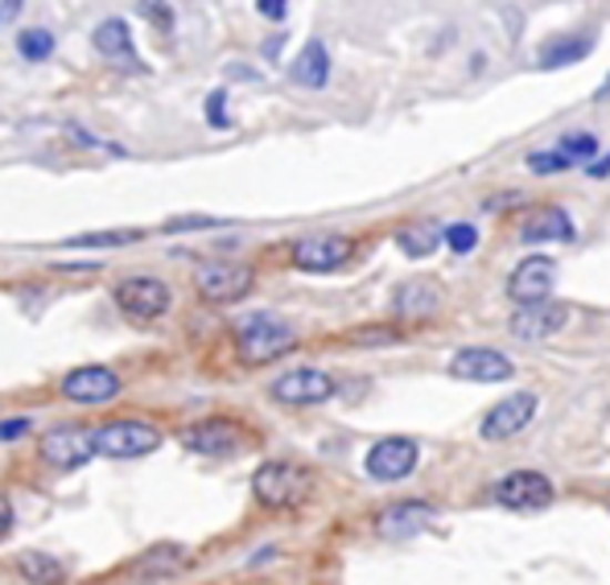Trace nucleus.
Masks as SVG:
<instances>
[{
	"instance_id": "11",
	"label": "nucleus",
	"mask_w": 610,
	"mask_h": 585,
	"mask_svg": "<svg viewBox=\"0 0 610 585\" xmlns=\"http://www.w3.org/2000/svg\"><path fill=\"white\" fill-rule=\"evenodd\" d=\"M537 392H511L508 400H499L487 417H482L479 433L487 441H508L516 438V433H523L528 424H532V417H537Z\"/></svg>"
},
{
	"instance_id": "7",
	"label": "nucleus",
	"mask_w": 610,
	"mask_h": 585,
	"mask_svg": "<svg viewBox=\"0 0 610 585\" xmlns=\"http://www.w3.org/2000/svg\"><path fill=\"white\" fill-rule=\"evenodd\" d=\"M116 306L129 314L132 322H153L165 309L174 306V297L157 277H129L116 285Z\"/></svg>"
},
{
	"instance_id": "5",
	"label": "nucleus",
	"mask_w": 610,
	"mask_h": 585,
	"mask_svg": "<svg viewBox=\"0 0 610 585\" xmlns=\"http://www.w3.org/2000/svg\"><path fill=\"white\" fill-rule=\"evenodd\" d=\"M161 445V433L149 421H108L95 429V454L145 458Z\"/></svg>"
},
{
	"instance_id": "15",
	"label": "nucleus",
	"mask_w": 610,
	"mask_h": 585,
	"mask_svg": "<svg viewBox=\"0 0 610 585\" xmlns=\"http://www.w3.org/2000/svg\"><path fill=\"white\" fill-rule=\"evenodd\" d=\"M182 441L203 458H227L244 445V429L235 421H227V417H211V421L190 424L186 433H182Z\"/></svg>"
},
{
	"instance_id": "25",
	"label": "nucleus",
	"mask_w": 610,
	"mask_h": 585,
	"mask_svg": "<svg viewBox=\"0 0 610 585\" xmlns=\"http://www.w3.org/2000/svg\"><path fill=\"white\" fill-rule=\"evenodd\" d=\"M145 232L141 227H120V232H91V235H71L62 239L67 248H129V244H141Z\"/></svg>"
},
{
	"instance_id": "38",
	"label": "nucleus",
	"mask_w": 610,
	"mask_h": 585,
	"mask_svg": "<svg viewBox=\"0 0 610 585\" xmlns=\"http://www.w3.org/2000/svg\"><path fill=\"white\" fill-rule=\"evenodd\" d=\"M586 174L590 177H610V157H602V162H586Z\"/></svg>"
},
{
	"instance_id": "4",
	"label": "nucleus",
	"mask_w": 610,
	"mask_h": 585,
	"mask_svg": "<svg viewBox=\"0 0 610 585\" xmlns=\"http://www.w3.org/2000/svg\"><path fill=\"white\" fill-rule=\"evenodd\" d=\"M38 458L54 470H79L95 458V429L83 424H59L38 441Z\"/></svg>"
},
{
	"instance_id": "36",
	"label": "nucleus",
	"mask_w": 610,
	"mask_h": 585,
	"mask_svg": "<svg viewBox=\"0 0 610 585\" xmlns=\"http://www.w3.org/2000/svg\"><path fill=\"white\" fill-rule=\"evenodd\" d=\"M186 227H218V219H206V215H199V219H194V215H190V219H174V223H170V232H186Z\"/></svg>"
},
{
	"instance_id": "14",
	"label": "nucleus",
	"mask_w": 610,
	"mask_h": 585,
	"mask_svg": "<svg viewBox=\"0 0 610 585\" xmlns=\"http://www.w3.org/2000/svg\"><path fill=\"white\" fill-rule=\"evenodd\" d=\"M62 396L74 400V404H108L120 396V376L112 367H74L71 376L62 380Z\"/></svg>"
},
{
	"instance_id": "27",
	"label": "nucleus",
	"mask_w": 610,
	"mask_h": 585,
	"mask_svg": "<svg viewBox=\"0 0 610 585\" xmlns=\"http://www.w3.org/2000/svg\"><path fill=\"white\" fill-rule=\"evenodd\" d=\"M17 565H21V577H30V582H59L62 577L59 561H50V556L42 553H21Z\"/></svg>"
},
{
	"instance_id": "30",
	"label": "nucleus",
	"mask_w": 610,
	"mask_h": 585,
	"mask_svg": "<svg viewBox=\"0 0 610 585\" xmlns=\"http://www.w3.org/2000/svg\"><path fill=\"white\" fill-rule=\"evenodd\" d=\"M569 165H573V162H569L561 148H557V153H528V170H532V174H545V177H549V174H566Z\"/></svg>"
},
{
	"instance_id": "19",
	"label": "nucleus",
	"mask_w": 610,
	"mask_h": 585,
	"mask_svg": "<svg viewBox=\"0 0 610 585\" xmlns=\"http://www.w3.org/2000/svg\"><path fill=\"white\" fill-rule=\"evenodd\" d=\"M289 79L297 83V88H309V91H322L326 83H331V50H326V42H305L302 54L293 59L289 66Z\"/></svg>"
},
{
	"instance_id": "26",
	"label": "nucleus",
	"mask_w": 610,
	"mask_h": 585,
	"mask_svg": "<svg viewBox=\"0 0 610 585\" xmlns=\"http://www.w3.org/2000/svg\"><path fill=\"white\" fill-rule=\"evenodd\" d=\"M54 33L50 30H26L21 38H17V54L26 62H45L50 54H54Z\"/></svg>"
},
{
	"instance_id": "35",
	"label": "nucleus",
	"mask_w": 610,
	"mask_h": 585,
	"mask_svg": "<svg viewBox=\"0 0 610 585\" xmlns=\"http://www.w3.org/2000/svg\"><path fill=\"white\" fill-rule=\"evenodd\" d=\"M256 9H261V17H268V21H281L285 9H289V0H256Z\"/></svg>"
},
{
	"instance_id": "40",
	"label": "nucleus",
	"mask_w": 610,
	"mask_h": 585,
	"mask_svg": "<svg viewBox=\"0 0 610 585\" xmlns=\"http://www.w3.org/2000/svg\"><path fill=\"white\" fill-rule=\"evenodd\" d=\"M594 100H610V74H607V83H602V88L594 91Z\"/></svg>"
},
{
	"instance_id": "37",
	"label": "nucleus",
	"mask_w": 610,
	"mask_h": 585,
	"mask_svg": "<svg viewBox=\"0 0 610 585\" xmlns=\"http://www.w3.org/2000/svg\"><path fill=\"white\" fill-rule=\"evenodd\" d=\"M13 527V503H9V495H0V536Z\"/></svg>"
},
{
	"instance_id": "29",
	"label": "nucleus",
	"mask_w": 610,
	"mask_h": 585,
	"mask_svg": "<svg viewBox=\"0 0 610 585\" xmlns=\"http://www.w3.org/2000/svg\"><path fill=\"white\" fill-rule=\"evenodd\" d=\"M441 239H446V248H450V252L466 256V252H475V244H479V232H475L470 223H454V227H446V232H441Z\"/></svg>"
},
{
	"instance_id": "16",
	"label": "nucleus",
	"mask_w": 610,
	"mask_h": 585,
	"mask_svg": "<svg viewBox=\"0 0 610 585\" xmlns=\"http://www.w3.org/2000/svg\"><path fill=\"white\" fill-rule=\"evenodd\" d=\"M552 285H557V260H549V256H523L508 280V292L516 306H528V301H545L552 292Z\"/></svg>"
},
{
	"instance_id": "31",
	"label": "nucleus",
	"mask_w": 610,
	"mask_h": 585,
	"mask_svg": "<svg viewBox=\"0 0 610 585\" xmlns=\"http://www.w3.org/2000/svg\"><path fill=\"white\" fill-rule=\"evenodd\" d=\"M223 103H227V91H211V95H206V124H211V129H227V124H232L227 112H223Z\"/></svg>"
},
{
	"instance_id": "10",
	"label": "nucleus",
	"mask_w": 610,
	"mask_h": 585,
	"mask_svg": "<svg viewBox=\"0 0 610 585\" xmlns=\"http://www.w3.org/2000/svg\"><path fill=\"white\" fill-rule=\"evenodd\" d=\"M355 256V244L347 235H302L293 244V264L302 273H335Z\"/></svg>"
},
{
	"instance_id": "39",
	"label": "nucleus",
	"mask_w": 610,
	"mask_h": 585,
	"mask_svg": "<svg viewBox=\"0 0 610 585\" xmlns=\"http://www.w3.org/2000/svg\"><path fill=\"white\" fill-rule=\"evenodd\" d=\"M21 13V0H0V21H13Z\"/></svg>"
},
{
	"instance_id": "34",
	"label": "nucleus",
	"mask_w": 610,
	"mask_h": 585,
	"mask_svg": "<svg viewBox=\"0 0 610 585\" xmlns=\"http://www.w3.org/2000/svg\"><path fill=\"white\" fill-rule=\"evenodd\" d=\"M145 13L153 17L157 25H165V30L174 25V13H170V4H157V0H145Z\"/></svg>"
},
{
	"instance_id": "32",
	"label": "nucleus",
	"mask_w": 610,
	"mask_h": 585,
	"mask_svg": "<svg viewBox=\"0 0 610 585\" xmlns=\"http://www.w3.org/2000/svg\"><path fill=\"white\" fill-rule=\"evenodd\" d=\"M350 342H359V347H388V342H396V330H388V326H379V330H359V335L350 338Z\"/></svg>"
},
{
	"instance_id": "22",
	"label": "nucleus",
	"mask_w": 610,
	"mask_h": 585,
	"mask_svg": "<svg viewBox=\"0 0 610 585\" xmlns=\"http://www.w3.org/2000/svg\"><path fill=\"white\" fill-rule=\"evenodd\" d=\"M186 569V548H177V544H157V548H149L141 561H136V577H174V573Z\"/></svg>"
},
{
	"instance_id": "6",
	"label": "nucleus",
	"mask_w": 610,
	"mask_h": 585,
	"mask_svg": "<svg viewBox=\"0 0 610 585\" xmlns=\"http://www.w3.org/2000/svg\"><path fill=\"white\" fill-rule=\"evenodd\" d=\"M331 396H335V380L318 367H293L273 380V400L289 404V409H309V404H322Z\"/></svg>"
},
{
	"instance_id": "21",
	"label": "nucleus",
	"mask_w": 610,
	"mask_h": 585,
	"mask_svg": "<svg viewBox=\"0 0 610 585\" xmlns=\"http://www.w3.org/2000/svg\"><path fill=\"white\" fill-rule=\"evenodd\" d=\"M594 33H581V38H552L540 50V71H557V66H573V62H586L594 54Z\"/></svg>"
},
{
	"instance_id": "24",
	"label": "nucleus",
	"mask_w": 610,
	"mask_h": 585,
	"mask_svg": "<svg viewBox=\"0 0 610 585\" xmlns=\"http://www.w3.org/2000/svg\"><path fill=\"white\" fill-rule=\"evenodd\" d=\"M437 244H441V232H437V227H429V223L405 227V232L396 235V248L405 252L408 260H425V256H434Z\"/></svg>"
},
{
	"instance_id": "23",
	"label": "nucleus",
	"mask_w": 610,
	"mask_h": 585,
	"mask_svg": "<svg viewBox=\"0 0 610 585\" xmlns=\"http://www.w3.org/2000/svg\"><path fill=\"white\" fill-rule=\"evenodd\" d=\"M91 42H95V50H100L103 59H132V30L129 21H120V17H112V21H103L100 30L91 33Z\"/></svg>"
},
{
	"instance_id": "9",
	"label": "nucleus",
	"mask_w": 610,
	"mask_h": 585,
	"mask_svg": "<svg viewBox=\"0 0 610 585\" xmlns=\"http://www.w3.org/2000/svg\"><path fill=\"white\" fill-rule=\"evenodd\" d=\"M417 458H421V450H417L413 438H384L367 450L364 466L376 483H400V479H408L417 470Z\"/></svg>"
},
{
	"instance_id": "17",
	"label": "nucleus",
	"mask_w": 610,
	"mask_h": 585,
	"mask_svg": "<svg viewBox=\"0 0 610 585\" xmlns=\"http://www.w3.org/2000/svg\"><path fill=\"white\" fill-rule=\"evenodd\" d=\"M437 512L421 499H405V503H393V507H384L376 520L379 536H393V541H405V536H417L425 527L434 524Z\"/></svg>"
},
{
	"instance_id": "8",
	"label": "nucleus",
	"mask_w": 610,
	"mask_h": 585,
	"mask_svg": "<svg viewBox=\"0 0 610 585\" xmlns=\"http://www.w3.org/2000/svg\"><path fill=\"white\" fill-rule=\"evenodd\" d=\"M495 503L511 512H540L552 503V483L537 470H511L508 479L495 483Z\"/></svg>"
},
{
	"instance_id": "20",
	"label": "nucleus",
	"mask_w": 610,
	"mask_h": 585,
	"mask_svg": "<svg viewBox=\"0 0 610 585\" xmlns=\"http://www.w3.org/2000/svg\"><path fill=\"white\" fill-rule=\"evenodd\" d=\"M393 306L400 318H434L437 306H441V289L434 280H408V285L396 289Z\"/></svg>"
},
{
	"instance_id": "28",
	"label": "nucleus",
	"mask_w": 610,
	"mask_h": 585,
	"mask_svg": "<svg viewBox=\"0 0 610 585\" xmlns=\"http://www.w3.org/2000/svg\"><path fill=\"white\" fill-rule=\"evenodd\" d=\"M557 148H561V153H566L569 162H594L598 157V141L594 136H590V132H569V136H561V141H557Z\"/></svg>"
},
{
	"instance_id": "13",
	"label": "nucleus",
	"mask_w": 610,
	"mask_h": 585,
	"mask_svg": "<svg viewBox=\"0 0 610 585\" xmlns=\"http://www.w3.org/2000/svg\"><path fill=\"white\" fill-rule=\"evenodd\" d=\"M569 322V309L561 306V301H528V306H520L516 314H511V335L520 338V342H545V338H552L561 326Z\"/></svg>"
},
{
	"instance_id": "1",
	"label": "nucleus",
	"mask_w": 610,
	"mask_h": 585,
	"mask_svg": "<svg viewBox=\"0 0 610 585\" xmlns=\"http://www.w3.org/2000/svg\"><path fill=\"white\" fill-rule=\"evenodd\" d=\"M297 347V330L289 322H281L276 314H252L235 326V355L247 367L276 363L281 355H289Z\"/></svg>"
},
{
	"instance_id": "18",
	"label": "nucleus",
	"mask_w": 610,
	"mask_h": 585,
	"mask_svg": "<svg viewBox=\"0 0 610 585\" xmlns=\"http://www.w3.org/2000/svg\"><path fill=\"white\" fill-rule=\"evenodd\" d=\"M523 244H569L573 239V219L566 206H540L537 215H528L520 227Z\"/></svg>"
},
{
	"instance_id": "2",
	"label": "nucleus",
	"mask_w": 610,
	"mask_h": 585,
	"mask_svg": "<svg viewBox=\"0 0 610 585\" xmlns=\"http://www.w3.org/2000/svg\"><path fill=\"white\" fill-rule=\"evenodd\" d=\"M314 491V474L297 462H264L256 474H252V495L261 499L264 507H302L305 499Z\"/></svg>"
},
{
	"instance_id": "12",
	"label": "nucleus",
	"mask_w": 610,
	"mask_h": 585,
	"mask_svg": "<svg viewBox=\"0 0 610 585\" xmlns=\"http://www.w3.org/2000/svg\"><path fill=\"white\" fill-rule=\"evenodd\" d=\"M450 376L466 383H508L516 376V363L491 347H466L450 359Z\"/></svg>"
},
{
	"instance_id": "33",
	"label": "nucleus",
	"mask_w": 610,
	"mask_h": 585,
	"mask_svg": "<svg viewBox=\"0 0 610 585\" xmlns=\"http://www.w3.org/2000/svg\"><path fill=\"white\" fill-rule=\"evenodd\" d=\"M30 433V417H9V421H0V441H17Z\"/></svg>"
},
{
	"instance_id": "3",
	"label": "nucleus",
	"mask_w": 610,
	"mask_h": 585,
	"mask_svg": "<svg viewBox=\"0 0 610 585\" xmlns=\"http://www.w3.org/2000/svg\"><path fill=\"white\" fill-rule=\"evenodd\" d=\"M256 285V273L247 268V264H232V260H206L199 264V273H194V289L203 301L211 306H235V301H244L247 292Z\"/></svg>"
}]
</instances>
